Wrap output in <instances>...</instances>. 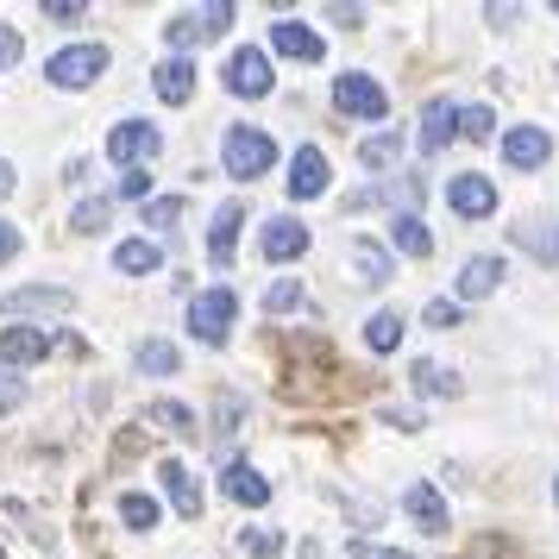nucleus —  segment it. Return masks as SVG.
Segmentation results:
<instances>
[{
    "label": "nucleus",
    "instance_id": "nucleus-13",
    "mask_svg": "<svg viewBox=\"0 0 559 559\" xmlns=\"http://www.w3.org/2000/svg\"><path fill=\"white\" fill-rule=\"evenodd\" d=\"M271 51L296 57V63H321V51H328V45H321V32H308L302 20H277V26H271Z\"/></svg>",
    "mask_w": 559,
    "mask_h": 559
},
{
    "label": "nucleus",
    "instance_id": "nucleus-24",
    "mask_svg": "<svg viewBox=\"0 0 559 559\" xmlns=\"http://www.w3.org/2000/svg\"><path fill=\"white\" fill-rule=\"evenodd\" d=\"M132 358H139V371H152V378H177L182 371V353L170 346V340H145Z\"/></svg>",
    "mask_w": 559,
    "mask_h": 559
},
{
    "label": "nucleus",
    "instance_id": "nucleus-39",
    "mask_svg": "<svg viewBox=\"0 0 559 559\" xmlns=\"http://www.w3.org/2000/svg\"><path fill=\"white\" fill-rule=\"evenodd\" d=\"M353 559H415L403 547H378V540H353Z\"/></svg>",
    "mask_w": 559,
    "mask_h": 559
},
{
    "label": "nucleus",
    "instance_id": "nucleus-7",
    "mask_svg": "<svg viewBox=\"0 0 559 559\" xmlns=\"http://www.w3.org/2000/svg\"><path fill=\"white\" fill-rule=\"evenodd\" d=\"M227 88L239 102H258V95H271V51L264 45H246V51L227 57Z\"/></svg>",
    "mask_w": 559,
    "mask_h": 559
},
{
    "label": "nucleus",
    "instance_id": "nucleus-2",
    "mask_svg": "<svg viewBox=\"0 0 559 559\" xmlns=\"http://www.w3.org/2000/svg\"><path fill=\"white\" fill-rule=\"evenodd\" d=\"M233 321H239V296H233L227 283H214V289H202V296L189 302V333L207 340V346H221L233 333Z\"/></svg>",
    "mask_w": 559,
    "mask_h": 559
},
{
    "label": "nucleus",
    "instance_id": "nucleus-17",
    "mask_svg": "<svg viewBox=\"0 0 559 559\" xmlns=\"http://www.w3.org/2000/svg\"><path fill=\"white\" fill-rule=\"evenodd\" d=\"M152 88H157V102L182 107L189 95H195V63H189V57H164V63L152 70Z\"/></svg>",
    "mask_w": 559,
    "mask_h": 559
},
{
    "label": "nucleus",
    "instance_id": "nucleus-9",
    "mask_svg": "<svg viewBox=\"0 0 559 559\" xmlns=\"http://www.w3.org/2000/svg\"><path fill=\"white\" fill-rule=\"evenodd\" d=\"M453 139H459V107L447 102V95H440V102L421 107V132H415V152L433 157V152H447Z\"/></svg>",
    "mask_w": 559,
    "mask_h": 559
},
{
    "label": "nucleus",
    "instance_id": "nucleus-41",
    "mask_svg": "<svg viewBox=\"0 0 559 559\" xmlns=\"http://www.w3.org/2000/svg\"><path fill=\"white\" fill-rule=\"evenodd\" d=\"M145 189H152V177H145V170H120V195H127V202H139Z\"/></svg>",
    "mask_w": 559,
    "mask_h": 559
},
{
    "label": "nucleus",
    "instance_id": "nucleus-30",
    "mask_svg": "<svg viewBox=\"0 0 559 559\" xmlns=\"http://www.w3.org/2000/svg\"><path fill=\"white\" fill-rule=\"evenodd\" d=\"M289 308H302V283L296 277H277L264 289V314H289Z\"/></svg>",
    "mask_w": 559,
    "mask_h": 559
},
{
    "label": "nucleus",
    "instance_id": "nucleus-43",
    "mask_svg": "<svg viewBox=\"0 0 559 559\" xmlns=\"http://www.w3.org/2000/svg\"><path fill=\"white\" fill-rule=\"evenodd\" d=\"M13 182H20V177H13V164L0 157V195H13Z\"/></svg>",
    "mask_w": 559,
    "mask_h": 559
},
{
    "label": "nucleus",
    "instance_id": "nucleus-14",
    "mask_svg": "<svg viewBox=\"0 0 559 559\" xmlns=\"http://www.w3.org/2000/svg\"><path fill=\"white\" fill-rule=\"evenodd\" d=\"M221 490H227L233 503H246V509H264V503H271V478H258L246 459H227V472H221Z\"/></svg>",
    "mask_w": 559,
    "mask_h": 559
},
{
    "label": "nucleus",
    "instance_id": "nucleus-22",
    "mask_svg": "<svg viewBox=\"0 0 559 559\" xmlns=\"http://www.w3.org/2000/svg\"><path fill=\"white\" fill-rule=\"evenodd\" d=\"M390 239H396V252L403 258H428L433 252V233H428L421 214H396V221H390Z\"/></svg>",
    "mask_w": 559,
    "mask_h": 559
},
{
    "label": "nucleus",
    "instance_id": "nucleus-32",
    "mask_svg": "<svg viewBox=\"0 0 559 559\" xmlns=\"http://www.w3.org/2000/svg\"><path fill=\"white\" fill-rule=\"evenodd\" d=\"M490 127H497V114H490V107H459V132H465V139H490Z\"/></svg>",
    "mask_w": 559,
    "mask_h": 559
},
{
    "label": "nucleus",
    "instance_id": "nucleus-4",
    "mask_svg": "<svg viewBox=\"0 0 559 559\" xmlns=\"http://www.w3.org/2000/svg\"><path fill=\"white\" fill-rule=\"evenodd\" d=\"M164 152V132L152 127V120H120V127L107 132V157L120 164V170H139L145 157Z\"/></svg>",
    "mask_w": 559,
    "mask_h": 559
},
{
    "label": "nucleus",
    "instance_id": "nucleus-12",
    "mask_svg": "<svg viewBox=\"0 0 559 559\" xmlns=\"http://www.w3.org/2000/svg\"><path fill=\"white\" fill-rule=\"evenodd\" d=\"M328 182H333V170H328V152L321 145H302V152L289 157V195L296 202H314Z\"/></svg>",
    "mask_w": 559,
    "mask_h": 559
},
{
    "label": "nucleus",
    "instance_id": "nucleus-44",
    "mask_svg": "<svg viewBox=\"0 0 559 559\" xmlns=\"http://www.w3.org/2000/svg\"><path fill=\"white\" fill-rule=\"evenodd\" d=\"M554 497H559V484H554Z\"/></svg>",
    "mask_w": 559,
    "mask_h": 559
},
{
    "label": "nucleus",
    "instance_id": "nucleus-15",
    "mask_svg": "<svg viewBox=\"0 0 559 559\" xmlns=\"http://www.w3.org/2000/svg\"><path fill=\"white\" fill-rule=\"evenodd\" d=\"M157 478H164V497L177 503L182 522H195V515H202V490H195V472H189V465L164 459V465H157Z\"/></svg>",
    "mask_w": 559,
    "mask_h": 559
},
{
    "label": "nucleus",
    "instance_id": "nucleus-18",
    "mask_svg": "<svg viewBox=\"0 0 559 559\" xmlns=\"http://www.w3.org/2000/svg\"><path fill=\"white\" fill-rule=\"evenodd\" d=\"M503 157L515 164V170H540V164L554 157V139H547L540 127H515V132L503 139Z\"/></svg>",
    "mask_w": 559,
    "mask_h": 559
},
{
    "label": "nucleus",
    "instance_id": "nucleus-1",
    "mask_svg": "<svg viewBox=\"0 0 559 559\" xmlns=\"http://www.w3.org/2000/svg\"><path fill=\"white\" fill-rule=\"evenodd\" d=\"M221 164H227V177L252 182V177H264V170L277 164V139H271L264 127H252V120H233L227 139H221Z\"/></svg>",
    "mask_w": 559,
    "mask_h": 559
},
{
    "label": "nucleus",
    "instance_id": "nucleus-3",
    "mask_svg": "<svg viewBox=\"0 0 559 559\" xmlns=\"http://www.w3.org/2000/svg\"><path fill=\"white\" fill-rule=\"evenodd\" d=\"M333 107L353 114V120H383V114H390V95H383V82H371L365 70H346V76H333Z\"/></svg>",
    "mask_w": 559,
    "mask_h": 559
},
{
    "label": "nucleus",
    "instance_id": "nucleus-28",
    "mask_svg": "<svg viewBox=\"0 0 559 559\" xmlns=\"http://www.w3.org/2000/svg\"><path fill=\"white\" fill-rule=\"evenodd\" d=\"M408 383H415V390H428V396H459V378H453V371H440V365H415Z\"/></svg>",
    "mask_w": 559,
    "mask_h": 559
},
{
    "label": "nucleus",
    "instance_id": "nucleus-6",
    "mask_svg": "<svg viewBox=\"0 0 559 559\" xmlns=\"http://www.w3.org/2000/svg\"><path fill=\"white\" fill-rule=\"evenodd\" d=\"M102 70H107V45H70V51H57L51 63H45V76H51L57 88H88Z\"/></svg>",
    "mask_w": 559,
    "mask_h": 559
},
{
    "label": "nucleus",
    "instance_id": "nucleus-5",
    "mask_svg": "<svg viewBox=\"0 0 559 559\" xmlns=\"http://www.w3.org/2000/svg\"><path fill=\"white\" fill-rule=\"evenodd\" d=\"M227 26H233V7L214 0V7H202V13H177V20L164 26V45H170V51H189V45H202V38H221Z\"/></svg>",
    "mask_w": 559,
    "mask_h": 559
},
{
    "label": "nucleus",
    "instance_id": "nucleus-40",
    "mask_svg": "<svg viewBox=\"0 0 559 559\" xmlns=\"http://www.w3.org/2000/svg\"><path fill=\"white\" fill-rule=\"evenodd\" d=\"M421 321H428V328H459V302H428Z\"/></svg>",
    "mask_w": 559,
    "mask_h": 559
},
{
    "label": "nucleus",
    "instance_id": "nucleus-20",
    "mask_svg": "<svg viewBox=\"0 0 559 559\" xmlns=\"http://www.w3.org/2000/svg\"><path fill=\"white\" fill-rule=\"evenodd\" d=\"M403 509L415 515V528H421V534H447V528H453V522H447V503H440V490H433V484H408Z\"/></svg>",
    "mask_w": 559,
    "mask_h": 559
},
{
    "label": "nucleus",
    "instance_id": "nucleus-25",
    "mask_svg": "<svg viewBox=\"0 0 559 559\" xmlns=\"http://www.w3.org/2000/svg\"><path fill=\"white\" fill-rule=\"evenodd\" d=\"M365 346H371V353H396V346H403V314H390V308L371 314V321H365Z\"/></svg>",
    "mask_w": 559,
    "mask_h": 559
},
{
    "label": "nucleus",
    "instance_id": "nucleus-16",
    "mask_svg": "<svg viewBox=\"0 0 559 559\" xmlns=\"http://www.w3.org/2000/svg\"><path fill=\"white\" fill-rule=\"evenodd\" d=\"M497 283H503V258H490V252H484V258H465V264H459L453 289L465 296V302H484V296H490Z\"/></svg>",
    "mask_w": 559,
    "mask_h": 559
},
{
    "label": "nucleus",
    "instance_id": "nucleus-26",
    "mask_svg": "<svg viewBox=\"0 0 559 559\" xmlns=\"http://www.w3.org/2000/svg\"><path fill=\"white\" fill-rule=\"evenodd\" d=\"M358 157H365V170H390V164L403 157V132H378V139H365Z\"/></svg>",
    "mask_w": 559,
    "mask_h": 559
},
{
    "label": "nucleus",
    "instance_id": "nucleus-29",
    "mask_svg": "<svg viewBox=\"0 0 559 559\" xmlns=\"http://www.w3.org/2000/svg\"><path fill=\"white\" fill-rule=\"evenodd\" d=\"M107 221H114V202H107V195H95V202H82L76 214H70L76 233H107Z\"/></svg>",
    "mask_w": 559,
    "mask_h": 559
},
{
    "label": "nucleus",
    "instance_id": "nucleus-23",
    "mask_svg": "<svg viewBox=\"0 0 559 559\" xmlns=\"http://www.w3.org/2000/svg\"><path fill=\"white\" fill-rule=\"evenodd\" d=\"M70 302H76L70 289H45V283H38V289H7V296H0V314H26V308H70Z\"/></svg>",
    "mask_w": 559,
    "mask_h": 559
},
{
    "label": "nucleus",
    "instance_id": "nucleus-8",
    "mask_svg": "<svg viewBox=\"0 0 559 559\" xmlns=\"http://www.w3.org/2000/svg\"><path fill=\"white\" fill-rule=\"evenodd\" d=\"M258 252H264V264H289V258L308 252V227L296 221V214H277L271 227L258 233Z\"/></svg>",
    "mask_w": 559,
    "mask_h": 559
},
{
    "label": "nucleus",
    "instance_id": "nucleus-33",
    "mask_svg": "<svg viewBox=\"0 0 559 559\" xmlns=\"http://www.w3.org/2000/svg\"><path fill=\"white\" fill-rule=\"evenodd\" d=\"M353 258H358V271H365L371 283H390V258H383L378 246H365V239H358V246H353Z\"/></svg>",
    "mask_w": 559,
    "mask_h": 559
},
{
    "label": "nucleus",
    "instance_id": "nucleus-27",
    "mask_svg": "<svg viewBox=\"0 0 559 559\" xmlns=\"http://www.w3.org/2000/svg\"><path fill=\"white\" fill-rule=\"evenodd\" d=\"M145 421L164 428V433H195V415H189L182 403H152V408H145Z\"/></svg>",
    "mask_w": 559,
    "mask_h": 559
},
{
    "label": "nucleus",
    "instance_id": "nucleus-19",
    "mask_svg": "<svg viewBox=\"0 0 559 559\" xmlns=\"http://www.w3.org/2000/svg\"><path fill=\"white\" fill-rule=\"evenodd\" d=\"M239 221H246V207L227 202L221 214H214V227H207V258H214L221 271H233V252H239Z\"/></svg>",
    "mask_w": 559,
    "mask_h": 559
},
{
    "label": "nucleus",
    "instance_id": "nucleus-38",
    "mask_svg": "<svg viewBox=\"0 0 559 559\" xmlns=\"http://www.w3.org/2000/svg\"><path fill=\"white\" fill-rule=\"evenodd\" d=\"M20 403H26V390H20V378H13V371H0V415H13Z\"/></svg>",
    "mask_w": 559,
    "mask_h": 559
},
{
    "label": "nucleus",
    "instance_id": "nucleus-34",
    "mask_svg": "<svg viewBox=\"0 0 559 559\" xmlns=\"http://www.w3.org/2000/svg\"><path fill=\"white\" fill-rule=\"evenodd\" d=\"M182 221V195H164V202H145V227H177Z\"/></svg>",
    "mask_w": 559,
    "mask_h": 559
},
{
    "label": "nucleus",
    "instance_id": "nucleus-35",
    "mask_svg": "<svg viewBox=\"0 0 559 559\" xmlns=\"http://www.w3.org/2000/svg\"><path fill=\"white\" fill-rule=\"evenodd\" d=\"M246 554H252V559H277V554H283V534H264V528H246Z\"/></svg>",
    "mask_w": 559,
    "mask_h": 559
},
{
    "label": "nucleus",
    "instance_id": "nucleus-11",
    "mask_svg": "<svg viewBox=\"0 0 559 559\" xmlns=\"http://www.w3.org/2000/svg\"><path fill=\"white\" fill-rule=\"evenodd\" d=\"M51 346H76V340H51L45 328H7L0 333V365H7V371H13V365H38Z\"/></svg>",
    "mask_w": 559,
    "mask_h": 559
},
{
    "label": "nucleus",
    "instance_id": "nucleus-36",
    "mask_svg": "<svg viewBox=\"0 0 559 559\" xmlns=\"http://www.w3.org/2000/svg\"><path fill=\"white\" fill-rule=\"evenodd\" d=\"M20 57H26V45H20V32H13L7 20H0V70H13Z\"/></svg>",
    "mask_w": 559,
    "mask_h": 559
},
{
    "label": "nucleus",
    "instance_id": "nucleus-31",
    "mask_svg": "<svg viewBox=\"0 0 559 559\" xmlns=\"http://www.w3.org/2000/svg\"><path fill=\"white\" fill-rule=\"evenodd\" d=\"M120 515H127V528H157V503L152 497H139V490H127V497H120Z\"/></svg>",
    "mask_w": 559,
    "mask_h": 559
},
{
    "label": "nucleus",
    "instance_id": "nucleus-42",
    "mask_svg": "<svg viewBox=\"0 0 559 559\" xmlns=\"http://www.w3.org/2000/svg\"><path fill=\"white\" fill-rule=\"evenodd\" d=\"M13 252H20V227H7V221H0V264H7Z\"/></svg>",
    "mask_w": 559,
    "mask_h": 559
},
{
    "label": "nucleus",
    "instance_id": "nucleus-21",
    "mask_svg": "<svg viewBox=\"0 0 559 559\" xmlns=\"http://www.w3.org/2000/svg\"><path fill=\"white\" fill-rule=\"evenodd\" d=\"M157 264H164V252H157L152 239H120L114 246V271H127V277H152Z\"/></svg>",
    "mask_w": 559,
    "mask_h": 559
},
{
    "label": "nucleus",
    "instance_id": "nucleus-10",
    "mask_svg": "<svg viewBox=\"0 0 559 559\" xmlns=\"http://www.w3.org/2000/svg\"><path fill=\"white\" fill-rule=\"evenodd\" d=\"M447 202H453L459 221H484V214H497V189H490V177L465 170V177L447 182Z\"/></svg>",
    "mask_w": 559,
    "mask_h": 559
},
{
    "label": "nucleus",
    "instance_id": "nucleus-37",
    "mask_svg": "<svg viewBox=\"0 0 559 559\" xmlns=\"http://www.w3.org/2000/svg\"><path fill=\"white\" fill-rule=\"evenodd\" d=\"M88 7L82 0H45V20H57V26H70V20H82Z\"/></svg>",
    "mask_w": 559,
    "mask_h": 559
}]
</instances>
